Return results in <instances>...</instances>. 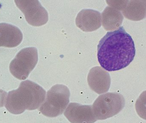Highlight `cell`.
Returning <instances> with one entry per match:
<instances>
[{
    "label": "cell",
    "mask_w": 146,
    "mask_h": 123,
    "mask_svg": "<svg viewBox=\"0 0 146 123\" xmlns=\"http://www.w3.org/2000/svg\"><path fill=\"white\" fill-rule=\"evenodd\" d=\"M135 55L134 41L123 26L108 32L101 39L97 48L98 62L108 71L126 67L133 60Z\"/></svg>",
    "instance_id": "1"
},
{
    "label": "cell",
    "mask_w": 146,
    "mask_h": 123,
    "mask_svg": "<svg viewBox=\"0 0 146 123\" xmlns=\"http://www.w3.org/2000/svg\"><path fill=\"white\" fill-rule=\"evenodd\" d=\"M46 91L29 80L23 81L18 89L9 91L5 106L11 113L21 114L26 110L39 108L45 101Z\"/></svg>",
    "instance_id": "2"
},
{
    "label": "cell",
    "mask_w": 146,
    "mask_h": 123,
    "mask_svg": "<svg viewBox=\"0 0 146 123\" xmlns=\"http://www.w3.org/2000/svg\"><path fill=\"white\" fill-rule=\"evenodd\" d=\"M70 93L67 87L56 85L48 91L39 110L45 116L56 117L61 114L69 102Z\"/></svg>",
    "instance_id": "3"
},
{
    "label": "cell",
    "mask_w": 146,
    "mask_h": 123,
    "mask_svg": "<svg viewBox=\"0 0 146 123\" xmlns=\"http://www.w3.org/2000/svg\"><path fill=\"white\" fill-rule=\"evenodd\" d=\"M38 60L36 48L29 47L23 49L11 62L10 71L18 79L24 80L35 67Z\"/></svg>",
    "instance_id": "4"
},
{
    "label": "cell",
    "mask_w": 146,
    "mask_h": 123,
    "mask_svg": "<svg viewBox=\"0 0 146 123\" xmlns=\"http://www.w3.org/2000/svg\"><path fill=\"white\" fill-rule=\"evenodd\" d=\"M15 3L23 13L28 23L34 26L45 24L48 19L46 9L37 0H17Z\"/></svg>",
    "instance_id": "5"
},
{
    "label": "cell",
    "mask_w": 146,
    "mask_h": 123,
    "mask_svg": "<svg viewBox=\"0 0 146 123\" xmlns=\"http://www.w3.org/2000/svg\"><path fill=\"white\" fill-rule=\"evenodd\" d=\"M100 13L91 9L81 10L76 18L77 26L84 32L94 31L100 27L102 24Z\"/></svg>",
    "instance_id": "6"
},
{
    "label": "cell",
    "mask_w": 146,
    "mask_h": 123,
    "mask_svg": "<svg viewBox=\"0 0 146 123\" xmlns=\"http://www.w3.org/2000/svg\"><path fill=\"white\" fill-rule=\"evenodd\" d=\"M88 82L91 89L99 94L106 92L110 87V75L100 66L90 69L88 75Z\"/></svg>",
    "instance_id": "7"
},
{
    "label": "cell",
    "mask_w": 146,
    "mask_h": 123,
    "mask_svg": "<svg viewBox=\"0 0 146 123\" xmlns=\"http://www.w3.org/2000/svg\"><path fill=\"white\" fill-rule=\"evenodd\" d=\"M23 39V33L19 28L7 23H0V47H17Z\"/></svg>",
    "instance_id": "8"
},
{
    "label": "cell",
    "mask_w": 146,
    "mask_h": 123,
    "mask_svg": "<svg viewBox=\"0 0 146 123\" xmlns=\"http://www.w3.org/2000/svg\"><path fill=\"white\" fill-rule=\"evenodd\" d=\"M102 26L107 31L118 29L122 24L123 16L120 11L110 7H107L102 14Z\"/></svg>",
    "instance_id": "9"
},
{
    "label": "cell",
    "mask_w": 146,
    "mask_h": 123,
    "mask_svg": "<svg viewBox=\"0 0 146 123\" xmlns=\"http://www.w3.org/2000/svg\"><path fill=\"white\" fill-rule=\"evenodd\" d=\"M146 1H129L122 11L124 16L128 19L138 21L146 15Z\"/></svg>",
    "instance_id": "10"
},
{
    "label": "cell",
    "mask_w": 146,
    "mask_h": 123,
    "mask_svg": "<svg viewBox=\"0 0 146 123\" xmlns=\"http://www.w3.org/2000/svg\"><path fill=\"white\" fill-rule=\"evenodd\" d=\"M129 1H107L108 5L111 7L118 11H123L125 7Z\"/></svg>",
    "instance_id": "11"
},
{
    "label": "cell",
    "mask_w": 146,
    "mask_h": 123,
    "mask_svg": "<svg viewBox=\"0 0 146 123\" xmlns=\"http://www.w3.org/2000/svg\"><path fill=\"white\" fill-rule=\"evenodd\" d=\"M7 96V93L5 91L0 89V107L5 105Z\"/></svg>",
    "instance_id": "12"
}]
</instances>
